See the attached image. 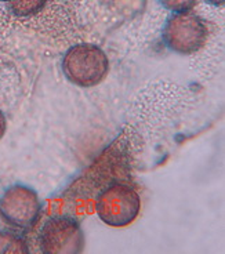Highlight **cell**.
<instances>
[{"label":"cell","mask_w":225,"mask_h":254,"mask_svg":"<svg viewBox=\"0 0 225 254\" xmlns=\"http://www.w3.org/2000/svg\"><path fill=\"white\" fill-rule=\"evenodd\" d=\"M62 70L69 82L87 89L105 79L110 70V61L100 47L83 43L66 51L62 60Z\"/></svg>","instance_id":"obj_1"},{"label":"cell","mask_w":225,"mask_h":254,"mask_svg":"<svg viewBox=\"0 0 225 254\" xmlns=\"http://www.w3.org/2000/svg\"><path fill=\"white\" fill-rule=\"evenodd\" d=\"M96 210L101 221L110 227H127L138 217L141 199L137 190L127 184L110 185L98 195Z\"/></svg>","instance_id":"obj_2"},{"label":"cell","mask_w":225,"mask_h":254,"mask_svg":"<svg viewBox=\"0 0 225 254\" xmlns=\"http://www.w3.org/2000/svg\"><path fill=\"white\" fill-rule=\"evenodd\" d=\"M205 21L191 11L175 13L169 18L163 29V40L169 49L177 54L191 56L199 51L207 40Z\"/></svg>","instance_id":"obj_3"},{"label":"cell","mask_w":225,"mask_h":254,"mask_svg":"<svg viewBox=\"0 0 225 254\" xmlns=\"http://www.w3.org/2000/svg\"><path fill=\"white\" fill-rule=\"evenodd\" d=\"M40 248L46 254L82 253L84 235L80 224L69 216L49 218L40 232Z\"/></svg>","instance_id":"obj_4"},{"label":"cell","mask_w":225,"mask_h":254,"mask_svg":"<svg viewBox=\"0 0 225 254\" xmlns=\"http://www.w3.org/2000/svg\"><path fill=\"white\" fill-rule=\"evenodd\" d=\"M40 210L42 203L38 193L26 185H11L0 196V214L15 228H31Z\"/></svg>","instance_id":"obj_5"},{"label":"cell","mask_w":225,"mask_h":254,"mask_svg":"<svg viewBox=\"0 0 225 254\" xmlns=\"http://www.w3.org/2000/svg\"><path fill=\"white\" fill-rule=\"evenodd\" d=\"M47 0H10L8 7L18 17L35 15L46 6Z\"/></svg>","instance_id":"obj_6"},{"label":"cell","mask_w":225,"mask_h":254,"mask_svg":"<svg viewBox=\"0 0 225 254\" xmlns=\"http://www.w3.org/2000/svg\"><path fill=\"white\" fill-rule=\"evenodd\" d=\"M198 0H161V3L163 6L175 11V13H185L189 11L195 4H196Z\"/></svg>","instance_id":"obj_7"},{"label":"cell","mask_w":225,"mask_h":254,"mask_svg":"<svg viewBox=\"0 0 225 254\" xmlns=\"http://www.w3.org/2000/svg\"><path fill=\"white\" fill-rule=\"evenodd\" d=\"M6 127H7V121L4 114L0 111V140L3 138V135L6 133Z\"/></svg>","instance_id":"obj_8"},{"label":"cell","mask_w":225,"mask_h":254,"mask_svg":"<svg viewBox=\"0 0 225 254\" xmlns=\"http://www.w3.org/2000/svg\"><path fill=\"white\" fill-rule=\"evenodd\" d=\"M206 1L212 3V4H217V6H219V4H223L225 0H206Z\"/></svg>","instance_id":"obj_9"},{"label":"cell","mask_w":225,"mask_h":254,"mask_svg":"<svg viewBox=\"0 0 225 254\" xmlns=\"http://www.w3.org/2000/svg\"><path fill=\"white\" fill-rule=\"evenodd\" d=\"M0 1H10V0H0Z\"/></svg>","instance_id":"obj_10"}]
</instances>
